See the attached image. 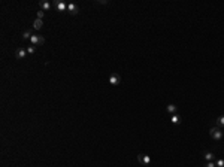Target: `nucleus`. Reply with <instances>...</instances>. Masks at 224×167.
<instances>
[{
    "label": "nucleus",
    "mask_w": 224,
    "mask_h": 167,
    "mask_svg": "<svg viewBox=\"0 0 224 167\" xmlns=\"http://www.w3.org/2000/svg\"><path fill=\"white\" fill-rule=\"evenodd\" d=\"M42 27H44V19H39V18L35 19V23H33V29H35V30H40Z\"/></svg>",
    "instance_id": "nucleus-8"
},
{
    "label": "nucleus",
    "mask_w": 224,
    "mask_h": 167,
    "mask_svg": "<svg viewBox=\"0 0 224 167\" xmlns=\"http://www.w3.org/2000/svg\"><path fill=\"white\" fill-rule=\"evenodd\" d=\"M44 15H45L44 11H37V18L39 19H44Z\"/></svg>",
    "instance_id": "nucleus-17"
},
{
    "label": "nucleus",
    "mask_w": 224,
    "mask_h": 167,
    "mask_svg": "<svg viewBox=\"0 0 224 167\" xmlns=\"http://www.w3.org/2000/svg\"><path fill=\"white\" fill-rule=\"evenodd\" d=\"M35 51H36L35 45H30V46H27V54H35Z\"/></svg>",
    "instance_id": "nucleus-15"
},
{
    "label": "nucleus",
    "mask_w": 224,
    "mask_h": 167,
    "mask_svg": "<svg viewBox=\"0 0 224 167\" xmlns=\"http://www.w3.org/2000/svg\"><path fill=\"white\" fill-rule=\"evenodd\" d=\"M223 133H224V128H223Z\"/></svg>",
    "instance_id": "nucleus-20"
},
{
    "label": "nucleus",
    "mask_w": 224,
    "mask_h": 167,
    "mask_svg": "<svg viewBox=\"0 0 224 167\" xmlns=\"http://www.w3.org/2000/svg\"><path fill=\"white\" fill-rule=\"evenodd\" d=\"M137 161L142 166H149L151 164V157H148V155H145V154H139L137 155Z\"/></svg>",
    "instance_id": "nucleus-4"
},
{
    "label": "nucleus",
    "mask_w": 224,
    "mask_h": 167,
    "mask_svg": "<svg viewBox=\"0 0 224 167\" xmlns=\"http://www.w3.org/2000/svg\"><path fill=\"white\" fill-rule=\"evenodd\" d=\"M172 123H173V124H181V117L178 115V113L172 115Z\"/></svg>",
    "instance_id": "nucleus-13"
},
{
    "label": "nucleus",
    "mask_w": 224,
    "mask_h": 167,
    "mask_svg": "<svg viewBox=\"0 0 224 167\" xmlns=\"http://www.w3.org/2000/svg\"><path fill=\"white\" fill-rule=\"evenodd\" d=\"M166 111H168L169 113L175 115V113H178V107H176V105H168L166 106Z\"/></svg>",
    "instance_id": "nucleus-10"
},
{
    "label": "nucleus",
    "mask_w": 224,
    "mask_h": 167,
    "mask_svg": "<svg viewBox=\"0 0 224 167\" xmlns=\"http://www.w3.org/2000/svg\"><path fill=\"white\" fill-rule=\"evenodd\" d=\"M31 36H33V33H31V30H25L24 33H23V39H30Z\"/></svg>",
    "instance_id": "nucleus-14"
},
{
    "label": "nucleus",
    "mask_w": 224,
    "mask_h": 167,
    "mask_svg": "<svg viewBox=\"0 0 224 167\" xmlns=\"http://www.w3.org/2000/svg\"><path fill=\"white\" fill-rule=\"evenodd\" d=\"M205 167H217V166H215V163H214V161H208V163L205 164Z\"/></svg>",
    "instance_id": "nucleus-18"
},
{
    "label": "nucleus",
    "mask_w": 224,
    "mask_h": 167,
    "mask_svg": "<svg viewBox=\"0 0 224 167\" xmlns=\"http://www.w3.org/2000/svg\"><path fill=\"white\" fill-rule=\"evenodd\" d=\"M143 167H148V166H143Z\"/></svg>",
    "instance_id": "nucleus-19"
},
{
    "label": "nucleus",
    "mask_w": 224,
    "mask_h": 167,
    "mask_svg": "<svg viewBox=\"0 0 224 167\" xmlns=\"http://www.w3.org/2000/svg\"><path fill=\"white\" fill-rule=\"evenodd\" d=\"M215 166H217V167H224V160H223V158H220V160L215 161Z\"/></svg>",
    "instance_id": "nucleus-16"
},
{
    "label": "nucleus",
    "mask_w": 224,
    "mask_h": 167,
    "mask_svg": "<svg viewBox=\"0 0 224 167\" xmlns=\"http://www.w3.org/2000/svg\"><path fill=\"white\" fill-rule=\"evenodd\" d=\"M109 84L111 85H120L121 84V78H120L118 73H112L111 76H109Z\"/></svg>",
    "instance_id": "nucleus-5"
},
{
    "label": "nucleus",
    "mask_w": 224,
    "mask_h": 167,
    "mask_svg": "<svg viewBox=\"0 0 224 167\" xmlns=\"http://www.w3.org/2000/svg\"><path fill=\"white\" fill-rule=\"evenodd\" d=\"M54 8L58 12H67V3L63 2V0H56L54 2Z\"/></svg>",
    "instance_id": "nucleus-2"
},
{
    "label": "nucleus",
    "mask_w": 224,
    "mask_h": 167,
    "mask_svg": "<svg viewBox=\"0 0 224 167\" xmlns=\"http://www.w3.org/2000/svg\"><path fill=\"white\" fill-rule=\"evenodd\" d=\"M30 42H31V45L39 46V45H44L45 44V37L44 36H39V34H33V36L30 37Z\"/></svg>",
    "instance_id": "nucleus-3"
},
{
    "label": "nucleus",
    "mask_w": 224,
    "mask_h": 167,
    "mask_svg": "<svg viewBox=\"0 0 224 167\" xmlns=\"http://www.w3.org/2000/svg\"><path fill=\"white\" fill-rule=\"evenodd\" d=\"M39 6H40V11H50L51 9V3L50 2H46V0H45V2H39Z\"/></svg>",
    "instance_id": "nucleus-9"
},
{
    "label": "nucleus",
    "mask_w": 224,
    "mask_h": 167,
    "mask_svg": "<svg viewBox=\"0 0 224 167\" xmlns=\"http://www.w3.org/2000/svg\"><path fill=\"white\" fill-rule=\"evenodd\" d=\"M209 136H211L214 140L220 142V140L224 137V133H223V130H221L220 127H212L211 130H209Z\"/></svg>",
    "instance_id": "nucleus-1"
},
{
    "label": "nucleus",
    "mask_w": 224,
    "mask_h": 167,
    "mask_svg": "<svg viewBox=\"0 0 224 167\" xmlns=\"http://www.w3.org/2000/svg\"><path fill=\"white\" fill-rule=\"evenodd\" d=\"M67 12L70 15H76V13L79 12V8L78 5H75V3H67Z\"/></svg>",
    "instance_id": "nucleus-6"
},
{
    "label": "nucleus",
    "mask_w": 224,
    "mask_h": 167,
    "mask_svg": "<svg viewBox=\"0 0 224 167\" xmlns=\"http://www.w3.org/2000/svg\"><path fill=\"white\" fill-rule=\"evenodd\" d=\"M203 158H205L206 161H214L215 160V155L212 154V152H205V154H203Z\"/></svg>",
    "instance_id": "nucleus-11"
},
{
    "label": "nucleus",
    "mask_w": 224,
    "mask_h": 167,
    "mask_svg": "<svg viewBox=\"0 0 224 167\" xmlns=\"http://www.w3.org/2000/svg\"><path fill=\"white\" fill-rule=\"evenodd\" d=\"M15 57H17V60H24L25 57H27V50H24V48L17 50L15 51Z\"/></svg>",
    "instance_id": "nucleus-7"
},
{
    "label": "nucleus",
    "mask_w": 224,
    "mask_h": 167,
    "mask_svg": "<svg viewBox=\"0 0 224 167\" xmlns=\"http://www.w3.org/2000/svg\"><path fill=\"white\" fill-rule=\"evenodd\" d=\"M217 127H223L224 128V115L217 118Z\"/></svg>",
    "instance_id": "nucleus-12"
}]
</instances>
